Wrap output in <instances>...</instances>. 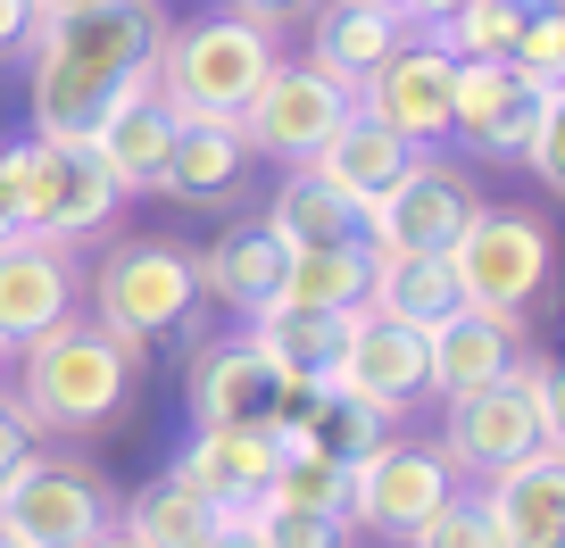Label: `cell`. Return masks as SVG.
<instances>
[{
  "instance_id": "1",
  "label": "cell",
  "mask_w": 565,
  "mask_h": 548,
  "mask_svg": "<svg viewBox=\"0 0 565 548\" xmlns=\"http://www.w3.org/2000/svg\"><path fill=\"white\" fill-rule=\"evenodd\" d=\"M34 133L42 142H92V125L125 100L134 84H150L167 51V9L159 0H92L75 18L34 25Z\"/></svg>"
},
{
  "instance_id": "2",
  "label": "cell",
  "mask_w": 565,
  "mask_h": 548,
  "mask_svg": "<svg viewBox=\"0 0 565 548\" xmlns=\"http://www.w3.org/2000/svg\"><path fill=\"white\" fill-rule=\"evenodd\" d=\"M125 390H134V341H117L92 308L58 316L42 341L18 350V416L34 432H100L125 416Z\"/></svg>"
},
{
  "instance_id": "3",
  "label": "cell",
  "mask_w": 565,
  "mask_h": 548,
  "mask_svg": "<svg viewBox=\"0 0 565 548\" xmlns=\"http://www.w3.org/2000/svg\"><path fill=\"white\" fill-rule=\"evenodd\" d=\"M532 449H565V399H557V366L524 350L515 374H499V383L449 399L441 458L458 465V474L491 482V474H508L515 458H532Z\"/></svg>"
},
{
  "instance_id": "4",
  "label": "cell",
  "mask_w": 565,
  "mask_h": 548,
  "mask_svg": "<svg viewBox=\"0 0 565 548\" xmlns=\"http://www.w3.org/2000/svg\"><path fill=\"white\" fill-rule=\"evenodd\" d=\"M275 67H282L275 25L216 9V18L167 25V51H159V67H150V84L167 92L175 117H225V125H242V108L258 100V84Z\"/></svg>"
},
{
  "instance_id": "5",
  "label": "cell",
  "mask_w": 565,
  "mask_h": 548,
  "mask_svg": "<svg viewBox=\"0 0 565 548\" xmlns=\"http://www.w3.org/2000/svg\"><path fill=\"white\" fill-rule=\"evenodd\" d=\"M0 183L18 200V225L42 233V241H84L125 200L117 183H108V166L92 159V142H42V133L0 150Z\"/></svg>"
},
{
  "instance_id": "6",
  "label": "cell",
  "mask_w": 565,
  "mask_h": 548,
  "mask_svg": "<svg viewBox=\"0 0 565 548\" xmlns=\"http://www.w3.org/2000/svg\"><path fill=\"white\" fill-rule=\"evenodd\" d=\"M100 531H117V491L100 465L34 449L0 482V540L9 548H92Z\"/></svg>"
},
{
  "instance_id": "7",
  "label": "cell",
  "mask_w": 565,
  "mask_h": 548,
  "mask_svg": "<svg viewBox=\"0 0 565 548\" xmlns=\"http://www.w3.org/2000/svg\"><path fill=\"white\" fill-rule=\"evenodd\" d=\"M192 308H200V275H192V249L175 241H117L92 266V316L134 350L183 333Z\"/></svg>"
},
{
  "instance_id": "8",
  "label": "cell",
  "mask_w": 565,
  "mask_h": 548,
  "mask_svg": "<svg viewBox=\"0 0 565 548\" xmlns=\"http://www.w3.org/2000/svg\"><path fill=\"white\" fill-rule=\"evenodd\" d=\"M449 275H458L466 308L524 316L548 291V225L524 208H475V225L449 241Z\"/></svg>"
},
{
  "instance_id": "9",
  "label": "cell",
  "mask_w": 565,
  "mask_h": 548,
  "mask_svg": "<svg viewBox=\"0 0 565 548\" xmlns=\"http://www.w3.org/2000/svg\"><path fill=\"white\" fill-rule=\"evenodd\" d=\"M350 117H358V84L324 75L317 58H282L258 84V100L242 108V142L266 150V159H282V166H317V150L333 142Z\"/></svg>"
},
{
  "instance_id": "10",
  "label": "cell",
  "mask_w": 565,
  "mask_h": 548,
  "mask_svg": "<svg viewBox=\"0 0 565 548\" xmlns=\"http://www.w3.org/2000/svg\"><path fill=\"white\" fill-rule=\"evenodd\" d=\"M475 208H482L475 175L458 159H441V150H416V166L366 208V241L407 249V258H449V241L475 225Z\"/></svg>"
},
{
  "instance_id": "11",
  "label": "cell",
  "mask_w": 565,
  "mask_h": 548,
  "mask_svg": "<svg viewBox=\"0 0 565 548\" xmlns=\"http://www.w3.org/2000/svg\"><path fill=\"white\" fill-rule=\"evenodd\" d=\"M548 108H565V84H532L508 58H458L449 133H458L475 159H524V142L548 125Z\"/></svg>"
},
{
  "instance_id": "12",
  "label": "cell",
  "mask_w": 565,
  "mask_h": 548,
  "mask_svg": "<svg viewBox=\"0 0 565 548\" xmlns=\"http://www.w3.org/2000/svg\"><path fill=\"white\" fill-rule=\"evenodd\" d=\"M75 308H84V258H75V241H42V233L0 241V357L42 341Z\"/></svg>"
},
{
  "instance_id": "13",
  "label": "cell",
  "mask_w": 565,
  "mask_h": 548,
  "mask_svg": "<svg viewBox=\"0 0 565 548\" xmlns=\"http://www.w3.org/2000/svg\"><path fill=\"white\" fill-rule=\"evenodd\" d=\"M449 84H458V58L433 34H407L399 51L358 84V108H366L374 125H391V133H407L416 150H433L449 133Z\"/></svg>"
},
{
  "instance_id": "14",
  "label": "cell",
  "mask_w": 565,
  "mask_h": 548,
  "mask_svg": "<svg viewBox=\"0 0 565 548\" xmlns=\"http://www.w3.org/2000/svg\"><path fill=\"white\" fill-rule=\"evenodd\" d=\"M449 491H458V465L441 458V441H383L366 465H358L350 524H366V531H391V540H407V531H416L424 515L441 507Z\"/></svg>"
},
{
  "instance_id": "15",
  "label": "cell",
  "mask_w": 565,
  "mask_h": 548,
  "mask_svg": "<svg viewBox=\"0 0 565 548\" xmlns=\"http://www.w3.org/2000/svg\"><path fill=\"white\" fill-rule=\"evenodd\" d=\"M192 425L200 432H233V425H275L282 399H291V383H282L275 366L258 357V341L249 333H225L209 341V350L192 357Z\"/></svg>"
},
{
  "instance_id": "16",
  "label": "cell",
  "mask_w": 565,
  "mask_h": 548,
  "mask_svg": "<svg viewBox=\"0 0 565 548\" xmlns=\"http://www.w3.org/2000/svg\"><path fill=\"white\" fill-rule=\"evenodd\" d=\"M524 366V316H491V308H449L433 333H424V390H482L499 374Z\"/></svg>"
},
{
  "instance_id": "17",
  "label": "cell",
  "mask_w": 565,
  "mask_h": 548,
  "mask_svg": "<svg viewBox=\"0 0 565 548\" xmlns=\"http://www.w3.org/2000/svg\"><path fill=\"white\" fill-rule=\"evenodd\" d=\"M282 465V432L275 425H233V432H192V449H183L175 474L192 482V491H209L225 515H249L266 498V482H275Z\"/></svg>"
},
{
  "instance_id": "18",
  "label": "cell",
  "mask_w": 565,
  "mask_h": 548,
  "mask_svg": "<svg viewBox=\"0 0 565 548\" xmlns=\"http://www.w3.org/2000/svg\"><path fill=\"white\" fill-rule=\"evenodd\" d=\"M350 324L358 308L350 316H333V308H266V316H249V341L291 390H333L341 357H350Z\"/></svg>"
},
{
  "instance_id": "19",
  "label": "cell",
  "mask_w": 565,
  "mask_h": 548,
  "mask_svg": "<svg viewBox=\"0 0 565 548\" xmlns=\"http://www.w3.org/2000/svg\"><path fill=\"white\" fill-rule=\"evenodd\" d=\"M499 548H565V449H532L482 491Z\"/></svg>"
},
{
  "instance_id": "20",
  "label": "cell",
  "mask_w": 565,
  "mask_h": 548,
  "mask_svg": "<svg viewBox=\"0 0 565 548\" xmlns=\"http://www.w3.org/2000/svg\"><path fill=\"white\" fill-rule=\"evenodd\" d=\"M275 432L291 449H317V458H333V465H366L374 449L391 441V416L374 399H358V390H291V399H282V416H275Z\"/></svg>"
},
{
  "instance_id": "21",
  "label": "cell",
  "mask_w": 565,
  "mask_h": 548,
  "mask_svg": "<svg viewBox=\"0 0 565 548\" xmlns=\"http://www.w3.org/2000/svg\"><path fill=\"white\" fill-rule=\"evenodd\" d=\"M167 142H175V108H167L159 84H134L100 125H92V159L108 166V183H117V192H159Z\"/></svg>"
},
{
  "instance_id": "22",
  "label": "cell",
  "mask_w": 565,
  "mask_h": 548,
  "mask_svg": "<svg viewBox=\"0 0 565 548\" xmlns=\"http://www.w3.org/2000/svg\"><path fill=\"white\" fill-rule=\"evenodd\" d=\"M407 34H416V25H407L399 9H383V0H317V9H308V58H317L324 75H341V84H366Z\"/></svg>"
},
{
  "instance_id": "23",
  "label": "cell",
  "mask_w": 565,
  "mask_h": 548,
  "mask_svg": "<svg viewBox=\"0 0 565 548\" xmlns=\"http://www.w3.org/2000/svg\"><path fill=\"white\" fill-rule=\"evenodd\" d=\"M282 258H291V249H282L266 225H233V233H216V241L192 258L200 300L233 308L242 324H249V316H266V308H275V291H282Z\"/></svg>"
},
{
  "instance_id": "24",
  "label": "cell",
  "mask_w": 565,
  "mask_h": 548,
  "mask_svg": "<svg viewBox=\"0 0 565 548\" xmlns=\"http://www.w3.org/2000/svg\"><path fill=\"white\" fill-rule=\"evenodd\" d=\"M341 390L374 399L383 416H399L407 399H424V333H407V324L366 316V308H358V324H350V357H341Z\"/></svg>"
},
{
  "instance_id": "25",
  "label": "cell",
  "mask_w": 565,
  "mask_h": 548,
  "mask_svg": "<svg viewBox=\"0 0 565 548\" xmlns=\"http://www.w3.org/2000/svg\"><path fill=\"white\" fill-rule=\"evenodd\" d=\"M258 225L275 233L282 249H350V241H366V208L341 200L317 166H282V183H275V200H266Z\"/></svg>"
},
{
  "instance_id": "26",
  "label": "cell",
  "mask_w": 565,
  "mask_h": 548,
  "mask_svg": "<svg viewBox=\"0 0 565 548\" xmlns=\"http://www.w3.org/2000/svg\"><path fill=\"white\" fill-rule=\"evenodd\" d=\"M233 515L216 507L209 491H192L183 474H150L134 498H117V531L134 548H209Z\"/></svg>"
},
{
  "instance_id": "27",
  "label": "cell",
  "mask_w": 565,
  "mask_h": 548,
  "mask_svg": "<svg viewBox=\"0 0 565 548\" xmlns=\"http://www.w3.org/2000/svg\"><path fill=\"white\" fill-rule=\"evenodd\" d=\"M458 300V275L449 258H407V249H374L366 241V316H391L407 333H433Z\"/></svg>"
},
{
  "instance_id": "28",
  "label": "cell",
  "mask_w": 565,
  "mask_h": 548,
  "mask_svg": "<svg viewBox=\"0 0 565 548\" xmlns=\"http://www.w3.org/2000/svg\"><path fill=\"white\" fill-rule=\"evenodd\" d=\"M242 166H249L242 125H225V117H175V142H167L159 192L183 200V208H209V200H225L233 183H242Z\"/></svg>"
},
{
  "instance_id": "29",
  "label": "cell",
  "mask_w": 565,
  "mask_h": 548,
  "mask_svg": "<svg viewBox=\"0 0 565 548\" xmlns=\"http://www.w3.org/2000/svg\"><path fill=\"white\" fill-rule=\"evenodd\" d=\"M407 166H416V142H407V133H391V125H374L366 108H358L333 142L317 150V175L333 183L341 200H358V208H374V200H383Z\"/></svg>"
},
{
  "instance_id": "30",
  "label": "cell",
  "mask_w": 565,
  "mask_h": 548,
  "mask_svg": "<svg viewBox=\"0 0 565 548\" xmlns=\"http://www.w3.org/2000/svg\"><path fill=\"white\" fill-rule=\"evenodd\" d=\"M275 308H333V316L366 308V241H350V249H291V258H282Z\"/></svg>"
},
{
  "instance_id": "31",
  "label": "cell",
  "mask_w": 565,
  "mask_h": 548,
  "mask_svg": "<svg viewBox=\"0 0 565 548\" xmlns=\"http://www.w3.org/2000/svg\"><path fill=\"white\" fill-rule=\"evenodd\" d=\"M350 498H358V474L333 458H317V449H291L282 441V465L275 482H266L258 507H300V515H324V524H350Z\"/></svg>"
},
{
  "instance_id": "32",
  "label": "cell",
  "mask_w": 565,
  "mask_h": 548,
  "mask_svg": "<svg viewBox=\"0 0 565 548\" xmlns=\"http://www.w3.org/2000/svg\"><path fill=\"white\" fill-rule=\"evenodd\" d=\"M532 9H541V0H466V9H449L441 25H416V34H433L449 58H508Z\"/></svg>"
},
{
  "instance_id": "33",
  "label": "cell",
  "mask_w": 565,
  "mask_h": 548,
  "mask_svg": "<svg viewBox=\"0 0 565 548\" xmlns=\"http://www.w3.org/2000/svg\"><path fill=\"white\" fill-rule=\"evenodd\" d=\"M407 548H499V531H491V507H482V491H449L441 507H433L416 531H407Z\"/></svg>"
},
{
  "instance_id": "34",
  "label": "cell",
  "mask_w": 565,
  "mask_h": 548,
  "mask_svg": "<svg viewBox=\"0 0 565 548\" xmlns=\"http://www.w3.org/2000/svg\"><path fill=\"white\" fill-rule=\"evenodd\" d=\"M508 67H524L532 84H565V0H541V9L524 18Z\"/></svg>"
},
{
  "instance_id": "35",
  "label": "cell",
  "mask_w": 565,
  "mask_h": 548,
  "mask_svg": "<svg viewBox=\"0 0 565 548\" xmlns=\"http://www.w3.org/2000/svg\"><path fill=\"white\" fill-rule=\"evenodd\" d=\"M249 531H258V548H350V524H324L300 507H249Z\"/></svg>"
},
{
  "instance_id": "36",
  "label": "cell",
  "mask_w": 565,
  "mask_h": 548,
  "mask_svg": "<svg viewBox=\"0 0 565 548\" xmlns=\"http://www.w3.org/2000/svg\"><path fill=\"white\" fill-rule=\"evenodd\" d=\"M524 166L548 183V192H565V108H548V125L524 142Z\"/></svg>"
},
{
  "instance_id": "37",
  "label": "cell",
  "mask_w": 565,
  "mask_h": 548,
  "mask_svg": "<svg viewBox=\"0 0 565 548\" xmlns=\"http://www.w3.org/2000/svg\"><path fill=\"white\" fill-rule=\"evenodd\" d=\"M34 449H42V432L25 425V416H18V399H9V390H0V482L18 474V465L34 458Z\"/></svg>"
},
{
  "instance_id": "38",
  "label": "cell",
  "mask_w": 565,
  "mask_h": 548,
  "mask_svg": "<svg viewBox=\"0 0 565 548\" xmlns=\"http://www.w3.org/2000/svg\"><path fill=\"white\" fill-rule=\"evenodd\" d=\"M34 25H42L34 0H0V58H18L25 42H34Z\"/></svg>"
},
{
  "instance_id": "39",
  "label": "cell",
  "mask_w": 565,
  "mask_h": 548,
  "mask_svg": "<svg viewBox=\"0 0 565 548\" xmlns=\"http://www.w3.org/2000/svg\"><path fill=\"white\" fill-rule=\"evenodd\" d=\"M317 0H233V18H258V25H282V18H308Z\"/></svg>"
},
{
  "instance_id": "40",
  "label": "cell",
  "mask_w": 565,
  "mask_h": 548,
  "mask_svg": "<svg viewBox=\"0 0 565 548\" xmlns=\"http://www.w3.org/2000/svg\"><path fill=\"white\" fill-rule=\"evenodd\" d=\"M209 548H258V531H249V515H233V524L225 531H216V540Z\"/></svg>"
},
{
  "instance_id": "41",
  "label": "cell",
  "mask_w": 565,
  "mask_h": 548,
  "mask_svg": "<svg viewBox=\"0 0 565 548\" xmlns=\"http://www.w3.org/2000/svg\"><path fill=\"white\" fill-rule=\"evenodd\" d=\"M18 233H25L18 225V200H9V183H0V241H18Z\"/></svg>"
},
{
  "instance_id": "42",
  "label": "cell",
  "mask_w": 565,
  "mask_h": 548,
  "mask_svg": "<svg viewBox=\"0 0 565 548\" xmlns=\"http://www.w3.org/2000/svg\"><path fill=\"white\" fill-rule=\"evenodd\" d=\"M42 18H75V9H92V0H34Z\"/></svg>"
},
{
  "instance_id": "43",
  "label": "cell",
  "mask_w": 565,
  "mask_h": 548,
  "mask_svg": "<svg viewBox=\"0 0 565 548\" xmlns=\"http://www.w3.org/2000/svg\"><path fill=\"white\" fill-rule=\"evenodd\" d=\"M92 548H134V540H125V531H100V540H92Z\"/></svg>"
},
{
  "instance_id": "44",
  "label": "cell",
  "mask_w": 565,
  "mask_h": 548,
  "mask_svg": "<svg viewBox=\"0 0 565 548\" xmlns=\"http://www.w3.org/2000/svg\"><path fill=\"white\" fill-rule=\"evenodd\" d=\"M383 9H399V0H383Z\"/></svg>"
},
{
  "instance_id": "45",
  "label": "cell",
  "mask_w": 565,
  "mask_h": 548,
  "mask_svg": "<svg viewBox=\"0 0 565 548\" xmlns=\"http://www.w3.org/2000/svg\"><path fill=\"white\" fill-rule=\"evenodd\" d=\"M0 548H9V540H0Z\"/></svg>"
}]
</instances>
